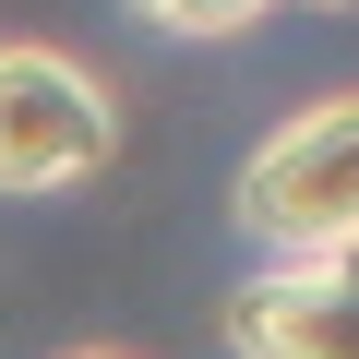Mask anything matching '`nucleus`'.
<instances>
[{
	"label": "nucleus",
	"instance_id": "f257e3e1",
	"mask_svg": "<svg viewBox=\"0 0 359 359\" xmlns=\"http://www.w3.org/2000/svg\"><path fill=\"white\" fill-rule=\"evenodd\" d=\"M240 228H252L276 264L359 252V96H323V108H299L287 132L252 144V168H240Z\"/></svg>",
	"mask_w": 359,
	"mask_h": 359
},
{
	"label": "nucleus",
	"instance_id": "f03ea898",
	"mask_svg": "<svg viewBox=\"0 0 359 359\" xmlns=\"http://www.w3.org/2000/svg\"><path fill=\"white\" fill-rule=\"evenodd\" d=\"M120 144L108 84L72 48H0V192H72Z\"/></svg>",
	"mask_w": 359,
	"mask_h": 359
},
{
	"label": "nucleus",
	"instance_id": "7ed1b4c3",
	"mask_svg": "<svg viewBox=\"0 0 359 359\" xmlns=\"http://www.w3.org/2000/svg\"><path fill=\"white\" fill-rule=\"evenodd\" d=\"M228 347L240 359H359V252L264 264L228 299Z\"/></svg>",
	"mask_w": 359,
	"mask_h": 359
},
{
	"label": "nucleus",
	"instance_id": "20e7f679",
	"mask_svg": "<svg viewBox=\"0 0 359 359\" xmlns=\"http://www.w3.org/2000/svg\"><path fill=\"white\" fill-rule=\"evenodd\" d=\"M132 13H156L168 36H240V25L264 13V0H132Z\"/></svg>",
	"mask_w": 359,
	"mask_h": 359
},
{
	"label": "nucleus",
	"instance_id": "39448f33",
	"mask_svg": "<svg viewBox=\"0 0 359 359\" xmlns=\"http://www.w3.org/2000/svg\"><path fill=\"white\" fill-rule=\"evenodd\" d=\"M72 359H120V347H72Z\"/></svg>",
	"mask_w": 359,
	"mask_h": 359
},
{
	"label": "nucleus",
	"instance_id": "423d86ee",
	"mask_svg": "<svg viewBox=\"0 0 359 359\" xmlns=\"http://www.w3.org/2000/svg\"><path fill=\"white\" fill-rule=\"evenodd\" d=\"M323 13H335V0H323Z\"/></svg>",
	"mask_w": 359,
	"mask_h": 359
}]
</instances>
